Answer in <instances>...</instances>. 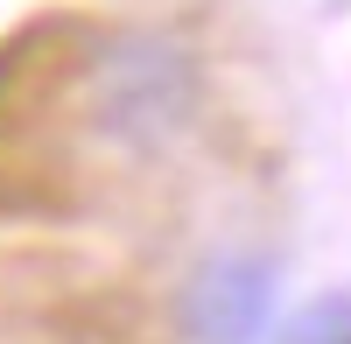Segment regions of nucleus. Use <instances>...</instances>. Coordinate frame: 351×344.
I'll return each mask as SVG.
<instances>
[{
  "label": "nucleus",
  "instance_id": "nucleus-1",
  "mask_svg": "<svg viewBox=\"0 0 351 344\" xmlns=\"http://www.w3.org/2000/svg\"><path fill=\"white\" fill-rule=\"evenodd\" d=\"M92 127L120 148H162L197 112V56L169 36H112L84 71Z\"/></svg>",
  "mask_w": 351,
  "mask_h": 344
},
{
  "label": "nucleus",
  "instance_id": "nucleus-3",
  "mask_svg": "<svg viewBox=\"0 0 351 344\" xmlns=\"http://www.w3.org/2000/svg\"><path fill=\"white\" fill-rule=\"evenodd\" d=\"M344 344H351V337H344Z\"/></svg>",
  "mask_w": 351,
  "mask_h": 344
},
{
  "label": "nucleus",
  "instance_id": "nucleus-2",
  "mask_svg": "<svg viewBox=\"0 0 351 344\" xmlns=\"http://www.w3.org/2000/svg\"><path fill=\"white\" fill-rule=\"evenodd\" d=\"M274 317V274L260 260H211L183 288V323L197 344H253Z\"/></svg>",
  "mask_w": 351,
  "mask_h": 344
}]
</instances>
